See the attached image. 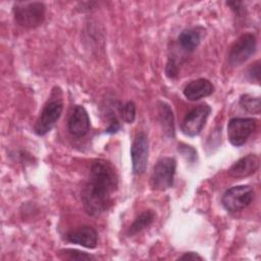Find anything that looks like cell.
<instances>
[{
  "mask_svg": "<svg viewBox=\"0 0 261 261\" xmlns=\"http://www.w3.org/2000/svg\"><path fill=\"white\" fill-rule=\"evenodd\" d=\"M62 110L63 101L61 98V92L59 89L58 91L54 90L36 121L34 126L35 133L38 136H45L47 133H49L59 119Z\"/></svg>",
  "mask_w": 261,
  "mask_h": 261,
  "instance_id": "obj_3",
  "label": "cell"
},
{
  "mask_svg": "<svg viewBox=\"0 0 261 261\" xmlns=\"http://www.w3.org/2000/svg\"><path fill=\"white\" fill-rule=\"evenodd\" d=\"M177 72H178V67L175 60L173 58H169L165 67L166 75L170 79H174L177 75Z\"/></svg>",
  "mask_w": 261,
  "mask_h": 261,
  "instance_id": "obj_21",
  "label": "cell"
},
{
  "mask_svg": "<svg viewBox=\"0 0 261 261\" xmlns=\"http://www.w3.org/2000/svg\"><path fill=\"white\" fill-rule=\"evenodd\" d=\"M158 116L164 135L167 138L174 137V117L170 106L163 101L158 102Z\"/></svg>",
  "mask_w": 261,
  "mask_h": 261,
  "instance_id": "obj_14",
  "label": "cell"
},
{
  "mask_svg": "<svg viewBox=\"0 0 261 261\" xmlns=\"http://www.w3.org/2000/svg\"><path fill=\"white\" fill-rule=\"evenodd\" d=\"M248 74L252 81L259 83V80H260V61L259 60L250 66L248 70Z\"/></svg>",
  "mask_w": 261,
  "mask_h": 261,
  "instance_id": "obj_22",
  "label": "cell"
},
{
  "mask_svg": "<svg viewBox=\"0 0 261 261\" xmlns=\"http://www.w3.org/2000/svg\"><path fill=\"white\" fill-rule=\"evenodd\" d=\"M200 41H201V34L196 29L184 30L177 38V42L179 46L186 52H193L199 46Z\"/></svg>",
  "mask_w": 261,
  "mask_h": 261,
  "instance_id": "obj_15",
  "label": "cell"
},
{
  "mask_svg": "<svg viewBox=\"0 0 261 261\" xmlns=\"http://www.w3.org/2000/svg\"><path fill=\"white\" fill-rule=\"evenodd\" d=\"M120 114L122 119L127 122L132 123L136 118V105L133 101L126 102L123 106L120 108Z\"/></svg>",
  "mask_w": 261,
  "mask_h": 261,
  "instance_id": "obj_19",
  "label": "cell"
},
{
  "mask_svg": "<svg viewBox=\"0 0 261 261\" xmlns=\"http://www.w3.org/2000/svg\"><path fill=\"white\" fill-rule=\"evenodd\" d=\"M255 192L247 185L234 186L225 191L221 198L224 209L228 212H239L247 208L253 201Z\"/></svg>",
  "mask_w": 261,
  "mask_h": 261,
  "instance_id": "obj_5",
  "label": "cell"
},
{
  "mask_svg": "<svg viewBox=\"0 0 261 261\" xmlns=\"http://www.w3.org/2000/svg\"><path fill=\"white\" fill-rule=\"evenodd\" d=\"M176 169V161L173 157H162L155 164L150 186L156 191H165L172 187Z\"/></svg>",
  "mask_w": 261,
  "mask_h": 261,
  "instance_id": "obj_4",
  "label": "cell"
},
{
  "mask_svg": "<svg viewBox=\"0 0 261 261\" xmlns=\"http://www.w3.org/2000/svg\"><path fill=\"white\" fill-rule=\"evenodd\" d=\"M214 91L212 83L207 79H198L190 82L184 89L185 97L190 101H197L211 95Z\"/></svg>",
  "mask_w": 261,
  "mask_h": 261,
  "instance_id": "obj_13",
  "label": "cell"
},
{
  "mask_svg": "<svg viewBox=\"0 0 261 261\" xmlns=\"http://www.w3.org/2000/svg\"><path fill=\"white\" fill-rule=\"evenodd\" d=\"M66 240L71 244L80 245L88 249H94L97 246L98 233L94 227L83 225L69 231L66 236Z\"/></svg>",
  "mask_w": 261,
  "mask_h": 261,
  "instance_id": "obj_11",
  "label": "cell"
},
{
  "mask_svg": "<svg viewBox=\"0 0 261 261\" xmlns=\"http://www.w3.org/2000/svg\"><path fill=\"white\" fill-rule=\"evenodd\" d=\"M257 120L253 117H234L227 123V138L232 146L244 145L249 137L254 133Z\"/></svg>",
  "mask_w": 261,
  "mask_h": 261,
  "instance_id": "obj_6",
  "label": "cell"
},
{
  "mask_svg": "<svg viewBox=\"0 0 261 261\" xmlns=\"http://www.w3.org/2000/svg\"><path fill=\"white\" fill-rule=\"evenodd\" d=\"M59 254L62 258L68 259V260H94L95 259L93 255L76 249H63L59 251Z\"/></svg>",
  "mask_w": 261,
  "mask_h": 261,
  "instance_id": "obj_18",
  "label": "cell"
},
{
  "mask_svg": "<svg viewBox=\"0 0 261 261\" xmlns=\"http://www.w3.org/2000/svg\"><path fill=\"white\" fill-rule=\"evenodd\" d=\"M259 165V157L255 154H248L231 165V167L228 169V174L236 178L247 177L256 172Z\"/></svg>",
  "mask_w": 261,
  "mask_h": 261,
  "instance_id": "obj_12",
  "label": "cell"
},
{
  "mask_svg": "<svg viewBox=\"0 0 261 261\" xmlns=\"http://www.w3.org/2000/svg\"><path fill=\"white\" fill-rule=\"evenodd\" d=\"M240 105L247 110L248 112L251 113H259L260 112V98L259 97H254L252 95L246 94L243 95L240 99Z\"/></svg>",
  "mask_w": 261,
  "mask_h": 261,
  "instance_id": "obj_17",
  "label": "cell"
},
{
  "mask_svg": "<svg viewBox=\"0 0 261 261\" xmlns=\"http://www.w3.org/2000/svg\"><path fill=\"white\" fill-rule=\"evenodd\" d=\"M178 151L182 154L184 157H186L187 160L193 162L196 157H197V152L194 148H192L191 146H188V145H185V144H180L178 145Z\"/></svg>",
  "mask_w": 261,
  "mask_h": 261,
  "instance_id": "obj_20",
  "label": "cell"
},
{
  "mask_svg": "<svg viewBox=\"0 0 261 261\" xmlns=\"http://www.w3.org/2000/svg\"><path fill=\"white\" fill-rule=\"evenodd\" d=\"M256 37L253 34H244L230 46L228 52V63L239 66L246 62L256 50Z\"/></svg>",
  "mask_w": 261,
  "mask_h": 261,
  "instance_id": "obj_7",
  "label": "cell"
},
{
  "mask_svg": "<svg viewBox=\"0 0 261 261\" xmlns=\"http://www.w3.org/2000/svg\"><path fill=\"white\" fill-rule=\"evenodd\" d=\"M15 22L25 29L40 27L46 15V7L42 2H16L13 6Z\"/></svg>",
  "mask_w": 261,
  "mask_h": 261,
  "instance_id": "obj_2",
  "label": "cell"
},
{
  "mask_svg": "<svg viewBox=\"0 0 261 261\" xmlns=\"http://www.w3.org/2000/svg\"><path fill=\"white\" fill-rule=\"evenodd\" d=\"M118 176L114 166L107 160H95L90 169V176L81 192L85 211L91 216L106 212L112 204V195L117 190Z\"/></svg>",
  "mask_w": 261,
  "mask_h": 261,
  "instance_id": "obj_1",
  "label": "cell"
},
{
  "mask_svg": "<svg viewBox=\"0 0 261 261\" xmlns=\"http://www.w3.org/2000/svg\"><path fill=\"white\" fill-rule=\"evenodd\" d=\"M210 113L211 107L206 103L194 107L186 114L180 124L181 132L188 137H196L200 135Z\"/></svg>",
  "mask_w": 261,
  "mask_h": 261,
  "instance_id": "obj_8",
  "label": "cell"
},
{
  "mask_svg": "<svg viewBox=\"0 0 261 261\" xmlns=\"http://www.w3.org/2000/svg\"><path fill=\"white\" fill-rule=\"evenodd\" d=\"M178 260H203V258L195 252H188L178 257Z\"/></svg>",
  "mask_w": 261,
  "mask_h": 261,
  "instance_id": "obj_24",
  "label": "cell"
},
{
  "mask_svg": "<svg viewBox=\"0 0 261 261\" xmlns=\"http://www.w3.org/2000/svg\"><path fill=\"white\" fill-rule=\"evenodd\" d=\"M154 219H155V213L152 210L143 211L141 214H139L135 218V220L130 224V226L127 230V234L134 236V234L141 232L145 228L149 227L153 223Z\"/></svg>",
  "mask_w": 261,
  "mask_h": 261,
  "instance_id": "obj_16",
  "label": "cell"
},
{
  "mask_svg": "<svg viewBox=\"0 0 261 261\" xmlns=\"http://www.w3.org/2000/svg\"><path fill=\"white\" fill-rule=\"evenodd\" d=\"M120 127L121 126H120L119 121L116 119L115 116H112L110 118V120H109L108 126L105 129V133L106 134H115V133H117L120 129Z\"/></svg>",
  "mask_w": 261,
  "mask_h": 261,
  "instance_id": "obj_23",
  "label": "cell"
},
{
  "mask_svg": "<svg viewBox=\"0 0 261 261\" xmlns=\"http://www.w3.org/2000/svg\"><path fill=\"white\" fill-rule=\"evenodd\" d=\"M130 157L133 172L135 174H143L146 171L149 157V140L144 132L136 135L132 147Z\"/></svg>",
  "mask_w": 261,
  "mask_h": 261,
  "instance_id": "obj_9",
  "label": "cell"
},
{
  "mask_svg": "<svg viewBox=\"0 0 261 261\" xmlns=\"http://www.w3.org/2000/svg\"><path fill=\"white\" fill-rule=\"evenodd\" d=\"M67 128L68 132L76 138H82L88 134L90 129V117L84 106L76 105L74 107L69 116Z\"/></svg>",
  "mask_w": 261,
  "mask_h": 261,
  "instance_id": "obj_10",
  "label": "cell"
}]
</instances>
